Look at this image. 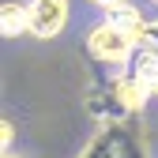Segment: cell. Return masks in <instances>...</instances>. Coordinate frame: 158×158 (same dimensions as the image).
<instances>
[{
  "label": "cell",
  "instance_id": "cell-7",
  "mask_svg": "<svg viewBox=\"0 0 158 158\" xmlns=\"http://www.w3.org/2000/svg\"><path fill=\"white\" fill-rule=\"evenodd\" d=\"M79 158H117V135L113 132H98L94 139L83 147Z\"/></svg>",
  "mask_w": 158,
  "mask_h": 158
},
{
  "label": "cell",
  "instance_id": "cell-8",
  "mask_svg": "<svg viewBox=\"0 0 158 158\" xmlns=\"http://www.w3.org/2000/svg\"><path fill=\"white\" fill-rule=\"evenodd\" d=\"M135 45H154L158 49V19H147V23L135 30Z\"/></svg>",
  "mask_w": 158,
  "mask_h": 158
},
{
  "label": "cell",
  "instance_id": "cell-13",
  "mask_svg": "<svg viewBox=\"0 0 158 158\" xmlns=\"http://www.w3.org/2000/svg\"><path fill=\"white\" fill-rule=\"evenodd\" d=\"M4 158H11V154H4Z\"/></svg>",
  "mask_w": 158,
  "mask_h": 158
},
{
  "label": "cell",
  "instance_id": "cell-3",
  "mask_svg": "<svg viewBox=\"0 0 158 158\" xmlns=\"http://www.w3.org/2000/svg\"><path fill=\"white\" fill-rule=\"evenodd\" d=\"M154 90H147L139 79H132L128 72H121L109 83V98H113V106L121 109V113H139L143 106H147V98H151Z\"/></svg>",
  "mask_w": 158,
  "mask_h": 158
},
{
  "label": "cell",
  "instance_id": "cell-11",
  "mask_svg": "<svg viewBox=\"0 0 158 158\" xmlns=\"http://www.w3.org/2000/svg\"><path fill=\"white\" fill-rule=\"evenodd\" d=\"M151 4H158V0H151Z\"/></svg>",
  "mask_w": 158,
  "mask_h": 158
},
{
  "label": "cell",
  "instance_id": "cell-9",
  "mask_svg": "<svg viewBox=\"0 0 158 158\" xmlns=\"http://www.w3.org/2000/svg\"><path fill=\"white\" fill-rule=\"evenodd\" d=\"M0 132H4V154H11V139H15V128H11V121H4V124H0Z\"/></svg>",
  "mask_w": 158,
  "mask_h": 158
},
{
  "label": "cell",
  "instance_id": "cell-1",
  "mask_svg": "<svg viewBox=\"0 0 158 158\" xmlns=\"http://www.w3.org/2000/svg\"><path fill=\"white\" fill-rule=\"evenodd\" d=\"M87 53L98 64H128L132 53H135V38L124 27H113L109 19H102V23H94L90 34H87Z\"/></svg>",
  "mask_w": 158,
  "mask_h": 158
},
{
  "label": "cell",
  "instance_id": "cell-10",
  "mask_svg": "<svg viewBox=\"0 0 158 158\" xmlns=\"http://www.w3.org/2000/svg\"><path fill=\"white\" fill-rule=\"evenodd\" d=\"M90 4H98V8L106 11V8H113V4H124V0H90Z\"/></svg>",
  "mask_w": 158,
  "mask_h": 158
},
{
  "label": "cell",
  "instance_id": "cell-2",
  "mask_svg": "<svg viewBox=\"0 0 158 158\" xmlns=\"http://www.w3.org/2000/svg\"><path fill=\"white\" fill-rule=\"evenodd\" d=\"M72 0H30V34L34 38H56L68 27Z\"/></svg>",
  "mask_w": 158,
  "mask_h": 158
},
{
  "label": "cell",
  "instance_id": "cell-12",
  "mask_svg": "<svg viewBox=\"0 0 158 158\" xmlns=\"http://www.w3.org/2000/svg\"><path fill=\"white\" fill-rule=\"evenodd\" d=\"M154 94H158V87H154Z\"/></svg>",
  "mask_w": 158,
  "mask_h": 158
},
{
  "label": "cell",
  "instance_id": "cell-6",
  "mask_svg": "<svg viewBox=\"0 0 158 158\" xmlns=\"http://www.w3.org/2000/svg\"><path fill=\"white\" fill-rule=\"evenodd\" d=\"M106 19H109L113 27H124L132 38H135V30H139V27L147 23V19H143V11L135 8L132 0H124V4H113V8H106Z\"/></svg>",
  "mask_w": 158,
  "mask_h": 158
},
{
  "label": "cell",
  "instance_id": "cell-5",
  "mask_svg": "<svg viewBox=\"0 0 158 158\" xmlns=\"http://www.w3.org/2000/svg\"><path fill=\"white\" fill-rule=\"evenodd\" d=\"M0 34L4 38L30 34V4H23V0H4V4H0Z\"/></svg>",
  "mask_w": 158,
  "mask_h": 158
},
{
  "label": "cell",
  "instance_id": "cell-4",
  "mask_svg": "<svg viewBox=\"0 0 158 158\" xmlns=\"http://www.w3.org/2000/svg\"><path fill=\"white\" fill-rule=\"evenodd\" d=\"M124 72L132 79H139L147 90H154L158 87V49L154 45H135V53H132V60L124 64Z\"/></svg>",
  "mask_w": 158,
  "mask_h": 158
}]
</instances>
